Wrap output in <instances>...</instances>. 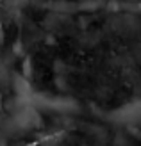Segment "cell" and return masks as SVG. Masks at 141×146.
Returning <instances> with one entry per match:
<instances>
[{
    "label": "cell",
    "mask_w": 141,
    "mask_h": 146,
    "mask_svg": "<svg viewBox=\"0 0 141 146\" xmlns=\"http://www.w3.org/2000/svg\"><path fill=\"white\" fill-rule=\"evenodd\" d=\"M111 116H113V121L122 125H138L141 123V100L127 102L122 107H118Z\"/></svg>",
    "instance_id": "cell-1"
},
{
    "label": "cell",
    "mask_w": 141,
    "mask_h": 146,
    "mask_svg": "<svg viewBox=\"0 0 141 146\" xmlns=\"http://www.w3.org/2000/svg\"><path fill=\"white\" fill-rule=\"evenodd\" d=\"M0 146H4V141H2V139H0Z\"/></svg>",
    "instance_id": "cell-2"
},
{
    "label": "cell",
    "mask_w": 141,
    "mask_h": 146,
    "mask_svg": "<svg viewBox=\"0 0 141 146\" xmlns=\"http://www.w3.org/2000/svg\"><path fill=\"white\" fill-rule=\"evenodd\" d=\"M0 2H4V0H0Z\"/></svg>",
    "instance_id": "cell-3"
}]
</instances>
